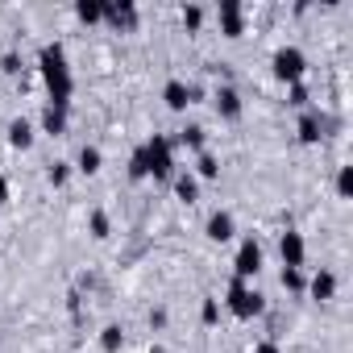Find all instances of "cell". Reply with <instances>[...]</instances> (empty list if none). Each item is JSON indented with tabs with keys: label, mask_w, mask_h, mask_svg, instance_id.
I'll list each match as a JSON object with an SVG mask.
<instances>
[{
	"label": "cell",
	"mask_w": 353,
	"mask_h": 353,
	"mask_svg": "<svg viewBox=\"0 0 353 353\" xmlns=\"http://www.w3.org/2000/svg\"><path fill=\"white\" fill-rule=\"evenodd\" d=\"M38 67H42L46 92H50V104L71 108L75 79H71V67H67V50H63V42H46V46H42V54H38Z\"/></svg>",
	"instance_id": "obj_1"
},
{
	"label": "cell",
	"mask_w": 353,
	"mask_h": 353,
	"mask_svg": "<svg viewBox=\"0 0 353 353\" xmlns=\"http://www.w3.org/2000/svg\"><path fill=\"white\" fill-rule=\"evenodd\" d=\"M225 307H229L237 320H258V316L266 312V295H262V291H254L250 283L233 279V283H229V299H225Z\"/></svg>",
	"instance_id": "obj_2"
},
{
	"label": "cell",
	"mask_w": 353,
	"mask_h": 353,
	"mask_svg": "<svg viewBox=\"0 0 353 353\" xmlns=\"http://www.w3.org/2000/svg\"><path fill=\"white\" fill-rule=\"evenodd\" d=\"M141 150H145V170L154 179H174V141L166 133H154Z\"/></svg>",
	"instance_id": "obj_3"
},
{
	"label": "cell",
	"mask_w": 353,
	"mask_h": 353,
	"mask_svg": "<svg viewBox=\"0 0 353 353\" xmlns=\"http://www.w3.org/2000/svg\"><path fill=\"white\" fill-rule=\"evenodd\" d=\"M270 71H274V79L279 83H303V71H307V54L299 50V46H279L274 50V59H270Z\"/></svg>",
	"instance_id": "obj_4"
},
{
	"label": "cell",
	"mask_w": 353,
	"mask_h": 353,
	"mask_svg": "<svg viewBox=\"0 0 353 353\" xmlns=\"http://www.w3.org/2000/svg\"><path fill=\"white\" fill-rule=\"evenodd\" d=\"M233 270H237V279L241 283H250L258 270H262V245L254 241V237H245L241 245H237V258H233Z\"/></svg>",
	"instance_id": "obj_5"
},
{
	"label": "cell",
	"mask_w": 353,
	"mask_h": 353,
	"mask_svg": "<svg viewBox=\"0 0 353 353\" xmlns=\"http://www.w3.org/2000/svg\"><path fill=\"white\" fill-rule=\"evenodd\" d=\"M216 21H221V34H225V38H241V34H245V9L237 5V0H221Z\"/></svg>",
	"instance_id": "obj_6"
},
{
	"label": "cell",
	"mask_w": 353,
	"mask_h": 353,
	"mask_svg": "<svg viewBox=\"0 0 353 353\" xmlns=\"http://www.w3.org/2000/svg\"><path fill=\"white\" fill-rule=\"evenodd\" d=\"M196 88L192 83H183V79H166V88H162V100H166V108L170 112H188V104H196Z\"/></svg>",
	"instance_id": "obj_7"
},
{
	"label": "cell",
	"mask_w": 353,
	"mask_h": 353,
	"mask_svg": "<svg viewBox=\"0 0 353 353\" xmlns=\"http://www.w3.org/2000/svg\"><path fill=\"white\" fill-rule=\"evenodd\" d=\"M279 258H283V266H299V270H303V258H307V241H303V233L287 229V233L279 237Z\"/></svg>",
	"instance_id": "obj_8"
},
{
	"label": "cell",
	"mask_w": 353,
	"mask_h": 353,
	"mask_svg": "<svg viewBox=\"0 0 353 353\" xmlns=\"http://www.w3.org/2000/svg\"><path fill=\"white\" fill-rule=\"evenodd\" d=\"M204 233H208V241H233V233H237V221H233V212H225V208H216L212 216H208V225H204Z\"/></svg>",
	"instance_id": "obj_9"
},
{
	"label": "cell",
	"mask_w": 353,
	"mask_h": 353,
	"mask_svg": "<svg viewBox=\"0 0 353 353\" xmlns=\"http://www.w3.org/2000/svg\"><path fill=\"white\" fill-rule=\"evenodd\" d=\"M299 141L303 145L324 141V117H320V108H303V117H299Z\"/></svg>",
	"instance_id": "obj_10"
},
{
	"label": "cell",
	"mask_w": 353,
	"mask_h": 353,
	"mask_svg": "<svg viewBox=\"0 0 353 353\" xmlns=\"http://www.w3.org/2000/svg\"><path fill=\"white\" fill-rule=\"evenodd\" d=\"M104 21L117 30H133L137 26V5L133 0H121V5H104Z\"/></svg>",
	"instance_id": "obj_11"
},
{
	"label": "cell",
	"mask_w": 353,
	"mask_h": 353,
	"mask_svg": "<svg viewBox=\"0 0 353 353\" xmlns=\"http://www.w3.org/2000/svg\"><path fill=\"white\" fill-rule=\"evenodd\" d=\"M212 104H216V112L225 117V121H237L241 117V96H237V88H216V96H212Z\"/></svg>",
	"instance_id": "obj_12"
},
{
	"label": "cell",
	"mask_w": 353,
	"mask_h": 353,
	"mask_svg": "<svg viewBox=\"0 0 353 353\" xmlns=\"http://www.w3.org/2000/svg\"><path fill=\"white\" fill-rule=\"evenodd\" d=\"M303 295H312V299H320V303L332 299V295H336V274H332V270H316V274L307 279V291H303Z\"/></svg>",
	"instance_id": "obj_13"
},
{
	"label": "cell",
	"mask_w": 353,
	"mask_h": 353,
	"mask_svg": "<svg viewBox=\"0 0 353 353\" xmlns=\"http://www.w3.org/2000/svg\"><path fill=\"white\" fill-rule=\"evenodd\" d=\"M42 133H50V137H63L67 133V108L63 104H50L46 100V108H42Z\"/></svg>",
	"instance_id": "obj_14"
},
{
	"label": "cell",
	"mask_w": 353,
	"mask_h": 353,
	"mask_svg": "<svg viewBox=\"0 0 353 353\" xmlns=\"http://www.w3.org/2000/svg\"><path fill=\"white\" fill-rule=\"evenodd\" d=\"M174 196H179L183 204H196L200 200V179L192 170H174Z\"/></svg>",
	"instance_id": "obj_15"
},
{
	"label": "cell",
	"mask_w": 353,
	"mask_h": 353,
	"mask_svg": "<svg viewBox=\"0 0 353 353\" xmlns=\"http://www.w3.org/2000/svg\"><path fill=\"white\" fill-rule=\"evenodd\" d=\"M9 145H13V150H34V125H30L26 117L9 121Z\"/></svg>",
	"instance_id": "obj_16"
},
{
	"label": "cell",
	"mask_w": 353,
	"mask_h": 353,
	"mask_svg": "<svg viewBox=\"0 0 353 353\" xmlns=\"http://www.w3.org/2000/svg\"><path fill=\"white\" fill-rule=\"evenodd\" d=\"M196 179H204V183H212V179H221V158L212 154V150H204L200 158H196Z\"/></svg>",
	"instance_id": "obj_17"
},
{
	"label": "cell",
	"mask_w": 353,
	"mask_h": 353,
	"mask_svg": "<svg viewBox=\"0 0 353 353\" xmlns=\"http://www.w3.org/2000/svg\"><path fill=\"white\" fill-rule=\"evenodd\" d=\"M100 166H104L100 145H83V150H79V158H75V170H79V174H96Z\"/></svg>",
	"instance_id": "obj_18"
},
{
	"label": "cell",
	"mask_w": 353,
	"mask_h": 353,
	"mask_svg": "<svg viewBox=\"0 0 353 353\" xmlns=\"http://www.w3.org/2000/svg\"><path fill=\"white\" fill-rule=\"evenodd\" d=\"M174 145H188V150H196V154H204V141H208V133H204V125H188L179 137H170Z\"/></svg>",
	"instance_id": "obj_19"
},
{
	"label": "cell",
	"mask_w": 353,
	"mask_h": 353,
	"mask_svg": "<svg viewBox=\"0 0 353 353\" xmlns=\"http://www.w3.org/2000/svg\"><path fill=\"white\" fill-rule=\"evenodd\" d=\"M279 283H283V291H291V295H303V291H307V274H303L299 266H283Z\"/></svg>",
	"instance_id": "obj_20"
},
{
	"label": "cell",
	"mask_w": 353,
	"mask_h": 353,
	"mask_svg": "<svg viewBox=\"0 0 353 353\" xmlns=\"http://www.w3.org/2000/svg\"><path fill=\"white\" fill-rule=\"evenodd\" d=\"M100 349L104 353H121L125 349V328L121 324H104L100 328Z\"/></svg>",
	"instance_id": "obj_21"
},
{
	"label": "cell",
	"mask_w": 353,
	"mask_h": 353,
	"mask_svg": "<svg viewBox=\"0 0 353 353\" xmlns=\"http://www.w3.org/2000/svg\"><path fill=\"white\" fill-rule=\"evenodd\" d=\"M75 17H79L83 26L104 21V0H79V5H75Z\"/></svg>",
	"instance_id": "obj_22"
},
{
	"label": "cell",
	"mask_w": 353,
	"mask_h": 353,
	"mask_svg": "<svg viewBox=\"0 0 353 353\" xmlns=\"http://www.w3.org/2000/svg\"><path fill=\"white\" fill-rule=\"evenodd\" d=\"M88 229H92V237H96V241H108V237H112V221H108V212H100V208H96V212L88 216Z\"/></svg>",
	"instance_id": "obj_23"
},
{
	"label": "cell",
	"mask_w": 353,
	"mask_h": 353,
	"mask_svg": "<svg viewBox=\"0 0 353 353\" xmlns=\"http://www.w3.org/2000/svg\"><path fill=\"white\" fill-rule=\"evenodd\" d=\"M129 179H133V183L150 179V170H145V150H141V145H137V150H133V158H129Z\"/></svg>",
	"instance_id": "obj_24"
},
{
	"label": "cell",
	"mask_w": 353,
	"mask_h": 353,
	"mask_svg": "<svg viewBox=\"0 0 353 353\" xmlns=\"http://www.w3.org/2000/svg\"><path fill=\"white\" fill-rule=\"evenodd\" d=\"M336 196H341V200L353 196V166H341V170H336Z\"/></svg>",
	"instance_id": "obj_25"
},
{
	"label": "cell",
	"mask_w": 353,
	"mask_h": 353,
	"mask_svg": "<svg viewBox=\"0 0 353 353\" xmlns=\"http://www.w3.org/2000/svg\"><path fill=\"white\" fill-rule=\"evenodd\" d=\"M46 179H50V183H54V188H63V183H67V179H71V162H54V166H50V170H46Z\"/></svg>",
	"instance_id": "obj_26"
},
{
	"label": "cell",
	"mask_w": 353,
	"mask_h": 353,
	"mask_svg": "<svg viewBox=\"0 0 353 353\" xmlns=\"http://www.w3.org/2000/svg\"><path fill=\"white\" fill-rule=\"evenodd\" d=\"M183 26L188 30H200L204 26V9L200 5H183Z\"/></svg>",
	"instance_id": "obj_27"
},
{
	"label": "cell",
	"mask_w": 353,
	"mask_h": 353,
	"mask_svg": "<svg viewBox=\"0 0 353 353\" xmlns=\"http://www.w3.org/2000/svg\"><path fill=\"white\" fill-rule=\"evenodd\" d=\"M287 104H291V108H307V88H303V83H291V88H287Z\"/></svg>",
	"instance_id": "obj_28"
},
{
	"label": "cell",
	"mask_w": 353,
	"mask_h": 353,
	"mask_svg": "<svg viewBox=\"0 0 353 353\" xmlns=\"http://www.w3.org/2000/svg\"><path fill=\"white\" fill-rule=\"evenodd\" d=\"M200 320L212 328V324L221 320V303H216V299H204V303H200Z\"/></svg>",
	"instance_id": "obj_29"
},
{
	"label": "cell",
	"mask_w": 353,
	"mask_h": 353,
	"mask_svg": "<svg viewBox=\"0 0 353 353\" xmlns=\"http://www.w3.org/2000/svg\"><path fill=\"white\" fill-rule=\"evenodd\" d=\"M0 71H5V75H17V71H21V54H17V50H9L5 59H0Z\"/></svg>",
	"instance_id": "obj_30"
},
{
	"label": "cell",
	"mask_w": 353,
	"mask_h": 353,
	"mask_svg": "<svg viewBox=\"0 0 353 353\" xmlns=\"http://www.w3.org/2000/svg\"><path fill=\"white\" fill-rule=\"evenodd\" d=\"M254 353H283V349H279V341H258Z\"/></svg>",
	"instance_id": "obj_31"
},
{
	"label": "cell",
	"mask_w": 353,
	"mask_h": 353,
	"mask_svg": "<svg viewBox=\"0 0 353 353\" xmlns=\"http://www.w3.org/2000/svg\"><path fill=\"white\" fill-rule=\"evenodd\" d=\"M150 324H154V328H166V312H162V307H158V312H150Z\"/></svg>",
	"instance_id": "obj_32"
},
{
	"label": "cell",
	"mask_w": 353,
	"mask_h": 353,
	"mask_svg": "<svg viewBox=\"0 0 353 353\" xmlns=\"http://www.w3.org/2000/svg\"><path fill=\"white\" fill-rule=\"evenodd\" d=\"M0 204H9V179H0Z\"/></svg>",
	"instance_id": "obj_33"
}]
</instances>
